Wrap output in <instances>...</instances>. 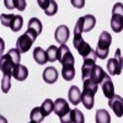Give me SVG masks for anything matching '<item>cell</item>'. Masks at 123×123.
<instances>
[{
  "mask_svg": "<svg viewBox=\"0 0 123 123\" xmlns=\"http://www.w3.org/2000/svg\"><path fill=\"white\" fill-rule=\"evenodd\" d=\"M46 52H47L48 62H52V63H54L55 60H58V47H55V46H49Z\"/></svg>",
  "mask_w": 123,
  "mask_h": 123,
  "instance_id": "cell-27",
  "label": "cell"
},
{
  "mask_svg": "<svg viewBox=\"0 0 123 123\" xmlns=\"http://www.w3.org/2000/svg\"><path fill=\"white\" fill-rule=\"evenodd\" d=\"M69 111H70L69 104L64 98H57L54 101V113L59 118H63L64 116H67Z\"/></svg>",
  "mask_w": 123,
  "mask_h": 123,
  "instance_id": "cell-14",
  "label": "cell"
},
{
  "mask_svg": "<svg viewBox=\"0 0 123 123\" xmlns=\"http://www.w3.org/2000/svg\"><path fill=\"white\" fill-rule=\"evenodd\" d=\"M111 116L106 110H98L96 111V123H110Z\"/></svg>",
  "mask_w": 123,
  "mask_h": 123,
  "instance_id": "cell-26",
  "label": "cell"
},
{
  "mask_svg": "<svg viewBox=\"0 0 123 123\" xmlns=\"http://www.w3.org/2000/svg\"><path fill=\"white\" fill-rule=\"evenodd\" d=\"M21 62V52L17 48L9 49L6 54H3L0 58V69H1L3 75L12 76L14 70Z\"/></svg>",
  "mask_w": 123,
  "mask_h": 123,
  "instance_id": "cell-1",
  "label": "cell"
},
{
  "mask_svg": "<svg viewBox=\"0 0 123 123\" xmlns=\"http://www.w3.org/2000/svg\"><path fill=\"white\" fill-rule=\"evenodd\" d=\"M108 106L112 108L117 117L123 116V97L119 95H113L111 98H108Z\"/></svg>",
  "mask_w": 123,
  "mask_h": 123,
  "instance_id": "cell-13",
  "label": "cell"
},
{
  "mask_svg": "<svg viewBox=\"0 0 123 123\" xmlns=\"http://www.w3.org/2000/svg\"><path fill=\"white\" fill-rule=\"evenodd\" d=\"M58 62L62 65L74 64L75 63V58H74L73 53L70 52L69 47L65 43L60 44V47H58Z\"/></svg>",
  "mask_w": 123,
  "mask_h": 123,
  "instance_id": "cell-11",
  "label": "cell"
},
{
  "mask_svg": "<svg viewBox=\"0 0 123 123\" xmlns=\"http://www.w3.org/2000/svg\"><path fill=\"white\" fill-rule=\"evenodd\" d=\"M69 36H70V31H69V28L65 25L58 26L57 30H55V32H54V38H55V41L59 44L67 43V41L69 39Z\"/></svg>",
  "mask_w": 123,
  "mask_h": 123,
  "instance_id": "cell-15",
  "label": "cell"
},
{
  "mask_svg": "<svg viewBox=\"0 0 123 123\" xmlns=\"http://www.w3.org/2000/svg\"><path fill=\"white\" fill-rule=\"evenodd\" d=\"M33 59L37 64L39 65H44L47 62H48V57H47V52L41 48V47H36L33 49Z\"/></svg>",
  "mask_w": 123,
  "mask_h": 123,
  "instance_id": "cell-20",
  "label": "cell"
},
{
  "mask_svg": "<svg viewBox=\"0 0 123 123\" xmlns=\"http://www.w3.org/2000/svg\"><path fill=\"white\" fill-rule=\"evenodd\" d=\"M57 11H58V4L54 1V0H50L48 7L44 10V14L47 16H53V15L57 14Z\"/></svg>",
  "mask_w": 123,
  "mask_h": 123,
  "instance_id": "cell-28",
  "label": "cell"
},
{
  "mask_svg": "<svg viewBox=\"0 0 123 123\" xmlns=\"http://www.w3.org/2000/svg\"><path fill=\"white\" fill-rule=\"evenodd\" d=\"M62 75H63V79L67 81L73 80L75 76V69H74V64H65L63 65V69H62Z\"/></svg>",
  "mask_w": 123,
  "mask_h": 123,
  "instance_id": "cell-23",
  "label": "cell"
},
{
  "mask_svg": "<svg viewBox=\"0 0 123 123\" xmlns=\"http://www.w3.org/2000/svg\"><path fill=\"white\" fill-rule=\"evenodd\" d=\"M112 43V36L108 33L107 31H102L100 37H98V42L96 46V55L98 59H106L110 52V46Z\"/></svg>",
  "mask_w": 123,
  "mask_h": 123,
  "instance_id": "cell-3",
  "label": "cell"
},
{
  "mask_svg": "<svg viewBox=\"0 0 123 123\" xmlns=\"http://www.w3.org/2000/svg\"><path fill=\"white\" fill-rule=\"evenodd\" d=\"M10 87H11V76L10 75H4L1 79V90L3 92H9Z\"/></svg>",
  "mask_w": 123,
  "mask_h": 123,
  "instance_id": "cell-29",
  "label": "cell"
},
{
  "mask_svg": "<svg viewBox=\"0 0 123 123\" xmlns=\"http://www.w3.org/2000/svg\"><path fill=\"white\" fill-rule=\"evenodd\" d=\"M42 30H43V27H42V22H41L37 17H32V18H31L30 21H28L27 31H28V32H31L32 35H35L36 37L42 33Z\"/></svg>",
  "mask_w": 123,
  "mask_h": 123,
  "instance_id": "cell-17",
  "label": "cell"
},
{
  "mask_svg": "<svg viewBox=\"0 0 123 123\" xmlns=\"http://www.w3.org/2000/svg\"><path fill=\"white\" fill-rule=\"evenodd\" d=\"M73 44H74L75 49H78V53L83 58H87L92 52H94V49L91 48V46L86 42V41H84V38L80 35H74Z\"/></svg>",
  "mask_w": 123,
  "mask_h": 123,
  "instance_id": "cell-8",
  "label": "cell"
},
{
  "mask_svg": "<svg viewBox=\"0 0 123 123\" xmlns=\"http://www.w3.org/2000/svg\"><path fill=\"white\" fill-rule=\"evenodd\" d=\"M42 76L47 84H54L58 79V71L54 67H47L43 71Z\"/></svg>",
  "mask_w": 123,
  "mask_h": 123,
  "instance_id": "cell-19",
  "label": "cell"
},
{
  "mask_svg": "<svg viewBox=\"0 0 123 123\" xmlns=\"http://www.w3.org/2000/svg\"><path fill=\"white\" fill-rule=\"evenodd\" d=\"M26 5H27L26 0H17L16 1V9L20 10V11H24V10L26 9Z\"/></svg>",
  "mask_w": 123,
  "mask_h": 123,
  "instance_id": "cell-32",
  "label": "cell"
},
{
  "mask_svg": "<svg viewBox=\"0 0 123 123\" xmlns=\"http://www.w3.org/2000/svg\"><path fill=\"white\" fill-rule=\"evenodd\" d=\"M1 24L5 27H10L14 32H18L22 28L24 20L21 15H14V14H1Z\"/></svg>",
  "mask_w": 123,
  "mask_h": 123,
  "instance_id": "cell-6",
  "label": "cell"
},
{
  "mask_svg": "<svg viewBox=\"0 0 123 123\" xmlns=\"http://www.w3.org/2000/svg\"><path fill=\"white\" fill-rule=\"evenodd\" d=\"M41 110H42V113H43L44 117L49 116V115L54 111V102L50 100V98H46V100L43 101L42 106H41Z\"/></svg>",
  "mask_w": 123,
  "mask_h": 123,
  "instance_id": "cell-24",
  "label": "cell"
},
{
  "mask_svg": "<svg viewBox=\"0 0 123 123\" xmlns=\"http://www.w3.org/2000/svg\"><path fill=\"white\" fill-rule=\"evenodd\" d=\"M70 3L76 9H83L85 6V0H70Z\"/></svg>",
  "mask_w": 123,
  "mask_h": 123,
  "instance_id": "cell-31",
  "label": "cell"
},
{
  "mask_svg": "<svg viewBox=\"0 0 123 123\" xmlns=\"http://www.w3.org/2000/svg\"><path fill=\"white\" fill-rule=\"evenodd\" d=\"M36 36L32 35L31 32L26 31V33H24L22 36H20L16 41V48L20 50L21 53H27L28 50L32 47V43L36 41Z\"/></svg>",
  "mask_w": 123,
  "mask_h": 123,
  "instance_id": "cell-7",
  "label": "cell"
},
{
  "mask_svg": "<svg viewBox=\"0 0 123 123\" xmlns=\"http://www.w3.org/2000/svg\"><path fill=\"white\" fill-rule=\"evenodd\" d=\"M96 25V17L94 15H85L81 16L78 22L75 24V28H74V35H80L83 32H89Z\"/></svg>",
  "mask_w": 123,
  "mask_h": 123,
  "instance_id": "cell-5",
  "label": "cell"
},
{
  "mask_svg": "<svg viewBox=\"0 0 123 123\" xmlns=\"http://www.w3.org/2000/svg\"><path fill=\"white\" fill-rule=\"evenodd\" d=\"M101 89H102V91H104L105 97H107V98H111L115 95V86H113V83H112L110 75L105 76L104 81L101 83Z\"/></svg>",
  "mask_w": 123,
  "mask_h": 123,
  "instance_id": "cell-16",
  "label": "cell"
},
{
  "mask_svg": "<svg viewBox=\"0 0 123 123\" xmlns=\"http://www.w3.org/2000/svg\"><path fill=\"white\" fill-rule=\"evenodd\" d=\"M12 76H14L16 80H18V81H24V80H26L27 76H28V69H27L25 65H22V64H18V65L16 67V69L14 70Z\"/></svg>",
  "mask_w": 123,
  "mask_h": 123,
  "instance_id": "cell-22",
  "label": "cell"
},
{
  "mask_svg": "<svg viewBox=\"0 0 123 123\" xmlns=\"http://www.w3.org/2000/svg\"><path fill=\"white\" fill-rule=\"evenodd\" d=\"M107 74L104 71V69H102L100 65H95V68H94V70H92V73H91V75H90V80L91 81H94L95 84H101L102 81H104V79H105V76H106Z\"/></svg>",
  "mask_w": 123,
  "mask_h": 123,
  "instance_id": "cell-21",
  "label": "cell"
},
{
  "mask_svg": "<svg viewBox=\"0 0 123 123\" xmlns=\"http://www.w3.org/2000/svg\"><path fill=\"white\" fill-rule=\"evenodd\" d=\"M111 27L116 33H119L123 30V4L122 3H116L112 7Z\"/></svg>",
  "mask_w": 123,
  "mask_h": 123,
  "instance_id": "cell-4",
  "label": "cell"
},
{
  "mask_svg": "<svg viewBox=\"0 0 123 123\" xmlns=\"http://www.w3.org/2000/svg\"><path fill=\"white\" fill-rule=\"evenodd\" d=\"M68 98L69 102L74 106H78L81 102V92L80 89L78 86H70L69 91H68Z\"/></svg>",
  "mask_w": 123,
  "mask_h": 123,
  "instance_id": "cell-18",
  "label": "cell"
},
{
  "mask_svg": "<svg viewBox=\"0 0 123 123\" xmlns=\"http://www.w3.org/2000/svg\"><path fill=\"white\" fill-rule=\"evenodd\" d=\"M44 118L43 113H42V110H41V107H35L32 111H31L30 113V121L32 123H39L42 122Z\"/></svg>",
  "mask_w": 123,
  "mask_h": 123,
  "instance_id": "cell-25",
  "label": "cell"
},
{
  "mask_svg": "<svg viewBox=\"0 0 123 123\" xmlns=\"http://www.w3.org/2000/svg\"><path fill=\"white\" fill-rule=\"evenodd\" d=\"M49 3H50V0H37V4H38V6L41 7L44 11V10L48 7V5H49Z\"/></svg>",
  "mask_w": 123,
  "mask_h": 123,
  "instance_id": "cell-33",
  "label": "cell"
},
{
  "mask_svg": "<svg viewBox=\"0 0 123 123\" xmlns=\"http://www.w3.org/2000/svg\"><path fill=\"white\" fill-rule=\"evenodd\" d=\"M96 52L94 50L87 58H84V64L81 67V79L84 80H87L92 73V70H94L95 65H96Z\"/></svg>",
  "mask_w": 123,
  "mask_h": 123,
  "instance_id": "cell-9",
  "label": "cell"
},
{
  "mask_svg": "<svg viewBox=\"0 0 123 123\" xmlns=\"http://www.w3.org/2000/svg\"><path fill=\"white\" fill-rule=\"evenodd\" d=\"M122 69H123V57H122Z\"/></svg>",
  "mask_w": 123,
  "mask_h": 123,
  "instance_id": "cell-34",
  "label": "cell"
},
{
  "mask_svg": "<svg viewBox=\"0 0 123 123\" xmlns=\"http://www.w3.org/2000/svg\"><path fill=\"white\" fill-rule=\"evenodd\" d=\"M107 70L110 75H119L122 73V57L121 49H116L115 57L108 59L107 62Z\"/></svg>",
  "mask_w": 123,
  "mask_h": 123,
  "instance_id": "cell-10",
  "label": "cell"
},
{
  "mask_svg": "<svg viewBox=\"0 0 123 123\" xmlns=\"http://www.w3.org/2000/svg\"><path fill=\"white\" fill-rule=\"evenodd\" d=\"M60 122L62 123H85V117L81 113V111L74 108V110H70L67 116L60 118Z\"/></svg>",
  "mask_w": 123,
  "mask_h": 123,
  "instance_id": "cell-12",
  "label": "cell"
},
{
  "mask_svg": "<svg viewBox=\"0 0 123 123\" xmlns=\"http://www.w3.org/2000/svg\"><path fill=\"white\" fill-rule=\"evenodd\" d=\"M16 1L17 0H4V5L9 10H14L16 9Z\"/></svg>",
  "mask_w": 123,
  "mask_h": 123,
  "instance_id": "cell-30",
  "label": "cell"
},
{
  "mask_svg": "<svg viewBox=\"0 0 123 123\" xmlns=\"http://www.w3.org/2000/svg\"><path fill=\"white\" fill-rule=\"evenodd\" d=\"M83 84H84V91L81 94V102H83L85 108L91 110L95 104V94L97 92L98 84H95L90 79L84 80Z\"/></svg>",
  "mask_w": 123,
  "mask_h": 123,
  "instance_id": "cell-2",
  "label": "cell"
}]
</instances>
